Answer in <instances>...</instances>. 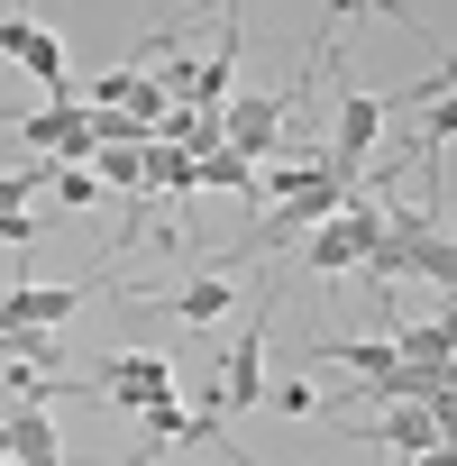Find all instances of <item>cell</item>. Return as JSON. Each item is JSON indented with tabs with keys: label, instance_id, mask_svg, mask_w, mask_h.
<instances>
[{
	"label": "cell",
	"instance_id": "obj_6",
	"mask_svg": "<svg viewBox=\"0 0 457 466\" xmlns=\"http://www.w3.org/2000/svg\"><path fill=\"white\" fill-rule=\"evenodd\" d=\"M165 311H174L183 329H210L219 311H239V275H219V266H201V275H183V284L165 293Z\"/></svg>",
	"mask_w": 457,
	"mask_h": 466
},
{
	"label": "cell",
	"instance_id": "obj_8",
	"mask_svg": "<svg viewBox=\"0 0 457 466\" xmlns=\"http://www.w3.org/2000/svg\"><path fill=\"white\" fill-rule=\"evenodd\" d=\"M0 420H10V457H19V466H65V439H56L46 402H10Z\"/></svg>",
	"mask_w": 457,
	"mask_h": 466
},
{
	"label": "cell",
	"instance_id": "obj_18",
	"mask_svg": "<svg viewBox=\"0 0 457 466\" xmlns=\"http://www.w3.org/2000/svg\"><path fill=\"white\" fill-rule=\"evenodd\" d=\"M0 457H10V420H0Z\"/></svg>",
	"mask_w": 457,
	"mask_h": 466
},
{
	"label": "cell",
	"instance_id": "obj_11",
	"mask_svg": "<svg viewBox=\"0 0 457 466\" xmlns=\"http://www.w3.org/2000/svg\"><path fill=\"white\" fill-rule=\"evenodd\" d=\"M201 192H257V165L219 137V147H201Z\"/></svg>",
	"mask_w": 457,
	"mask_h": 466
},
{
	"label": "cell",
	"instance_id": "obj_10",
	"mask_svg": "<svg viewBox=\"0 0 457 466\" xmlns=\"http://www.w3.org/2000/svg\"><path fill=\"white\" fill-rule=\"evenodd\" d=\"M56 174H65L56 156H46V165H0V219H28V201H37Z\"/></svg>",
	"mask_w": 457,
	"mask_h": 466
},
{
	"label": "cell",
	"instance_id": "obj_15",
	"mask_svg": "<svg viewBox=\"0 0 457 466\" xmlns=\"http://www.w3.org/2000/svg\"><path fill=\"white\" fill-rule=\"evenodd\" d=\"M266 402H275V411H293V420H311V384H275Z\"/></svg>",
	"mask_w": 457,
	"mask_h": 466
},
{
	"label": "cell",
	"instance_id": "obj_9",
	"mask_svg": "<svg viewBox=\"0 0 457 466\" xmlns=\"http://www.w3.org/2000/svg\"><path fill=\"white\" fill-rule=\"evenodd\" d=\"M147 192H201V156L174 137H147Z\"/></svg>",
	"mask_w": 457,
	"mask_h": 466
},
{
	"label": "cell",
	"instance_id": "obj_2",
	"mask_svg": "<svg viewBox=\"0 0 457 466\" xmlns=\"http://www.w3.org/2000/svg\"><path fill=\"white\" fill-rule=\"evenodd\" d=\"M384 119H393V110H384V92H357V83H348V92H339V119H330L320 165H330L339 183H357V174H366V156H375V137H384Z\"/></svg>",
	"mask_w": 457,
	"mask_h": 466
},
{
	"label": "cell",
	"instance_id": "obj_14",
	"mask_svg": "<svg viewBox=\"0 0 457 466\" xmlns=\"http://www.w3.org/2000/svg\"><path fill=\"white\" fill-rule=\"evenodd\" d=\"M330 10H339V19H411L402 0H330Z\"/></svg>",
	"mask_w": 457,
	"mask_h": 466
},
{
	"label": "cell",
	"instance_id": "obj_17",
	"mask_svg": "<svg viewBox=\"0 0 457 466\" xmlns=\"http://www.w3.org/2000/svg\"><path fill=\"white\" fill-rule=\"evenodd\" d=\"M156 457H165V448H147V439H137V448H128V466H156Z\"/></svg>",
	"mask_w": 457,
	"mask_h": 466
},
{
	"label": "cell",
	"instance_id": "obj_1",
	"mask_svg": "<svg viewBox=\"0 0 457 466\" xmlns=\"http://www.w3.org/2000/svg\"><path fill=\"white\" fill-rule=\"evenodd\" d=\"M284 293V284H275ZM275 293H257L248 302V329H239V348L219 357V411H257L266 402V339H275Z\"/></svg>",
	"mask_w": 457,
	"mask_h": 466
},
{
	"label": "cell",
	"instance_id": "obj_5",
	"mask_svg": "<svg viewBox=\"0 0 457 466\" xmlns=\"http://www.w3.org/2000/svg\"><path fill=\"white\" fill-rule=\"evenodd\" d=\"M92 384H101L119 411H147V402H165V393H174V357H101V366H92Z\"/></svg>",
	"mask_w": 457,
	"mask_h": 466
},
{
	"label": "cell",
	"instance_id": "obj_7",
	"mask_svg": "<svg viewBox=\"0 0 457 466\" xmlns=\"http://www.w3.org/2000/svg\"><path fill=\"white\" fill-rule=\"evenodd\" d=\"M384 457H421V448H439V402H384V420L366 430Z\"/></svg>",
	"mask_w": 457,
	"mask_h": 466
},
{
	"label": "cell",
	"instance_id": "obj_13",
	"mask_svg": "<svg viewBox=\"0 0 457 466\" xmlns=\"http://www.w3.org/2000/svg\"><path fill=\"white\" fill-rule=\"evenodd\" d=\"M411 275H430V284L457 293V238H421V248H411Z\"/></svg>",
	"mask_w": 457,
	"mask_h": 466
},
{
	"label": "cell",
	"instance_id": "obj_12",
	"mask_svg": "<svg viewBox=\"0 0 457 466\" xmlns=\"http://www.w3.org/2000/svg\"><path fill=\"white\" fill-rule=\"evenodd\" d=\"M439 147H457V92H439V101H421V137H411V156L430 165Z\"/></svg>",
	"mask_w": 457,
	"mask_h": 466
},
{
	"label": "cell",
	"instance_id": "obj_16",
	"mask_svg": "<svg viewBox=\"0 0 457 466\" xmlns=\"http://www.w3.org/2000/svg\"><path fill=\"white\" fill-rule=\"evenodd\" d=\"M411 466H457V439H439V448H421Z\"/></svg>",
	"mask_w": 457,
	"mask_h": 466
},
{
	"label": "cell",
	"instance_id": "obj_4",
	"mask_svg": "<svg viewBox=\"0 0 457 466\" xmlns=\"http://www.w3.org/2000/svg\"><path fill=\"white\" fill-rule=\"evenodd\" d=\"M0 56H10L37 92H74V74H65V37H56V28H37L19 0H10V19H0Z\"/></svg>",
	"mask_w": 457,
	"mask_h": 466
},
{
	"label": "cell",
	"instance_id": "obj_3",
	"mask_svg": "<svg viewBox=\"0 0 457 466\" xmlns=\"http://www.w3.org/2000/svg\"><path fill=\"white\" fill-rule=\"evenodd\" d=\"M284 119H293L284 92H228V101H219V137L239 147L248 165H266V156L284 147Z\"/></svg>",
	"mask_w": 457,
	"mask_h": 466
}]
</instances>
